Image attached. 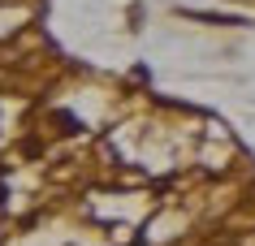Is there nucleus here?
I'll return each mask as SVG.
<instances>
[{"label":"nucleus","mask_w":255,"mask_h":246,"mask_svg":"<svg viewBox=\"0 0 255 246\" xmlns=\"http://www.w3.org/2000/svg\"><path fill=\"white\" fill-rule=\"evenodd\" d=\"M0 199H4V181H0Z\"/></svg>","instance_id":"nucleus-1"}]
</instances>
